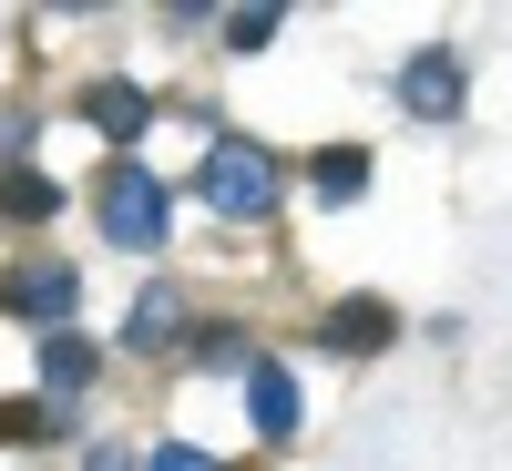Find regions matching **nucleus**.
<instances>
[{"mask_svg":"<svg viewBox=\"0 0 512 471\" xmlns=\"http://www.w3.org/2000/svg\"><path fill=\"white\" fill-rule=\"evenodd\" d=\"M82 471H144V461L123 451V441H93V461H82Z\"/></svg>","mask_w":512,"mask_h":471,"instance_id":"obj_17","label":"nucleus"},{"mask_svg":"<svg viewBox=\"0 0 512 471\" xmlns=\"http://www.w3.org/2000/svg\"><path fill=\"white\" fill-rule=\"evenodd\" d=\"M0 216H11V226L62 216V185H52V175H31V164H11V175H0Z\"/></svg>","mask_w":512,"mask_h":471,"instance_id":"obj_11","label":"nucleus"},{"mask_svg":"<svg viewBox=\"0 0 512 471\" xmlns=\"http://www.w3.org/2000/svg\"><path fill=\"white\" fill-rule=\"evenodd\" d=\"M216 21H226V41H236V52H267L287 11H277V0H246V11H216Z\"/></svg>","mask_w":512,"mask_h":471,"instance_id":"obj_14","label":"nucleus"},{"mask_svg":"<svg viewBox=\"0 0 512 471\" xmlns=\"http://www.w3.org/2000/svg\"><path fill=\"white\" fill-rule=\"evenodd\" d=\"M246 420H256V441H297V379H287V359H246Z\"/></svg>","mask_w":512,"mask_h":471,"instance_id":"obj_7","label":"nucleus"},{"mask_svg":"<svg viewBox=\"0 0 512 471\" xmlns=\"http://www.w3.org/2000/svg\"><path fill=\"white\" fill-rule=\"evenodd\" d=\"M318 349H338V359L400 349V308L390 297H338V308H318Z\"/></svg>","mask_w":512,"mask_h":471,"instance_id":"obj_4","label":"nucleus"},{"mask_svg":"<svg viewBox=\"0 0 512 471\" xmlns=\"http://www.w3.org/2000/svg\"><path fill=\"white\" fill-rule=\"evenodd\" d=\"M308 195H318V205H359V195H369V144H328V154L308 164Z\"/></svg>","mask_w":512,"mask_h":471,"instance_id":"obj_10","label":"nucleus"},{"mask_svg":"<svg viewBox=\"0 0 512 471\" xmlns=\"http://www.w3.org/2000/svg\"><path fill=\"white\" fill-rule=\"evenodd\" d=\"M82 308V267H52V256H31V267L0 277V318H31V328H72Z\"/></svg>","mask_w":512,"mask_h":471,"instance_id":"obj_3","label":"nucleus"},{"mask_svg":"<svg viewBox=\"0 0 512 471\" xmlns=\"http://www.w3.org/2000/svg\"><path fill=\"white\" fill-rule=\"evenodd\" d=\"M175 338H185V297H175V287H144V297H134V318H123V349H144V359H154V349H175Z\"/></svg>","mask_w":512,"mask_h":471,"instance_id":"obj_9","label":"nucleus"},{"mask_svg":"<svg viewBox=\"0 0 512 471\" xmlns=\"http://www.w3.org/2000/svg\"><path fill=\"white\" fill-rule=\"evenodd\" d=\"M0 154H11V164L31 154V113H0Z\"/></svg>","mask_w":512,"mask_h":471,"instance_id":"obj_16","label":"nucleus"},{"mask_svg":"<svg viewBox=\"0 0 512 471\" xmlns=\"http://www.w3.org/2000/svg\"><path fill=\"white\" fill-rule=\"evenodd\" d=\"M195 195L216 205V216H236V226L277 216V154L246 144V134H216V144H205V164H195Z\"/></svg>","mask_w":512,"mask_h":471,"instance_id":"obj_2","label":"nucleus"},{"mask_svg":"<svg viewBox=\"0 0 512 471\" xmlns=\"http://www.w3.org/2000/svg\"><path fill=\"white\" fill-rule=\"evenodd\" d=\"M0 441H11V451L62 441V400H0Z\"/></svg>","mask_w":512,"mask_h":471,"instance_id":"obj_12","label":"nucleus"},{"mask_svg":"<svg viewBox=\"0 0 512 471\" xmlns=\"http://www.w3.org/2000/svg\"><path fill=\"white\" fill-rule=\"evenodd\" d=\"M72 113L93 123L103 144H123V154H134V144L154 134V113H164V103L144 93V82H82V103H72Z\"/></svg>","mask_w":512,"mask_h":471,"instance_id":"obj_5","label":"nucleus"},{"mask_svg":"<svg viewBox=\"0 0 512 471\" xmlns=\"http://www.w3.org/2000/svg\"><path fill=\"white\" fill-rule=\"evenodd\" d=\"M93 369H103V349L82 328H41V400H82Z\"/></svg>","mask_w":512,"mask_h":471,"instance_id":"obj_8","label":"nucleus"},{"mask_svg":"<svg viewBox=\"0 0 512 471\" xmlns=\"http://www.w3.org/2000/svg\"><path fill=\"white\" fill-rule=\"evenodd\" d=\"M93 226L123 246V256H154L164 236H175V185L154 175V164H134V154H113L103 175H93Z\"/></svg>","mask_w":512,"mask_h":471,"instance_id":"obj_1","label":"nucleus"},{"mask_svg":"<svg viewBox=\"0 0 512 471\" xmlns=\"http://www.w3.org/2000/svg\"><path fill=\"white\" fill-rule=\"evenodd\" d=\"M185 349H195L205 379H246V359H256V349H246V328H195Z\"/></svg>","mask_w":512,"mask_h":471,"instance_id":"obj_13","label":"nucleus"},{"mask_svg":"<svg viewBox=\"0 0 512 471\" xmlns=\"http://www.w3.org/2000/svg\"><path fill=\"white\" fill-rule=\"evenodd\" d=\"M461 93H472V72H461V52H441V41L400 62V103H410L420 123H451V113H461Z\"/></svg>","mask_w":512,"mask_h":471,"instance_id":"obj_6","label":"nucleus"},{"mask_svg":"<svg viewBox=\"0 0 512 471\" xmlns=\"http://www.w3.org/2000/svg\"><path fill=\"white\" fill-rule=\"evenodd\" d=\"M144 471H226V461H216V451H195V441H154Z\"/></svg>","mask_w":512,"mask_h":471,"instance_id":"obj_15","label":"nucleus"}]
</instances>
